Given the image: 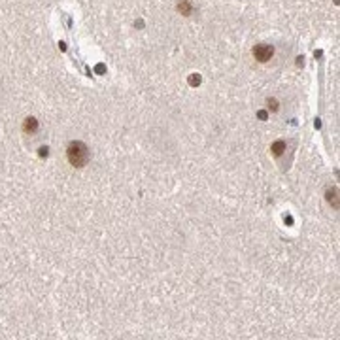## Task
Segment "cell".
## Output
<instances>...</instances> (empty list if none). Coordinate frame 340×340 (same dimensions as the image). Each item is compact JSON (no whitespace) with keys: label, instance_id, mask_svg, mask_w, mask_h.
<instances>
[{"label":"cell","instance_id":"cell-6","mask_svg":"<svg viewBox=\"0 0 340 340\" xmlns=\"http://www.w3.org/2000/svg\"><path fill=\"white\" fill-rule=\"evenodd\" d=\"M180 10H183V13H189V4H187V2L180 4Z\"/></svg>","mask_w":340,"mask_h":340},{"label":"cell","instance_id":"cell-4","mask_svg":"<svg viewBox=\"0 0 340 340\" xmlns=\"http://www.w3.org/2000/svg\"><path fill=\"white\" fill-rule=\"evenodd\" d=\"M270 149H272V153H274L276 157H280V155L283 153V149H285V142H282V140H280V142H274Z\"/></svg>","mask_w":340,"mask_h":340},{"label":"cell","instance_id":"cell-3","mask_svg":"<svg viewBox=\"0 0 340 340\" xmlns=\"http://www.w3.org/2000/svg\"><path fill=\"white\" fill-rule=\"evenodd\" d=\"M23 131H25V133H36V131H38V121L34 119V117H28V119L25 121V125H23Z\"/></svg>","mask_w":340,"mask_h":340},{"label":"cell","instance_id":"cell-1","mask_svg":"<svg viewBox=\"0 0 340 340\" xmlns=\"http://www.w3.org/2000/svg\"><path fill=\"white\" fill-rule=\"evenodd\" d=\"M66 157L70 161V165L76 167V169H82L87 165V161H89V149L85 146L84 142H80V140H74L68 144L66 147Z\"/></svg>","mask_w":340,"mask_h":340},{"label":"cell","instance_id":"cell-2","mask_svg":"<svg viewBox=\"0 0 340 340\" xmlns=\"http://www.w3.org/2000/svg\"><path fill=\"white\" fill-rule=\"evenodd\" d=\"M272 55H274V48L268 46V44H259V46L254 48V57L259 62H267Z\"/></svg>","mask_w":340,"mask_h":340},{"label":"cell","instance_id":"cell-5","mask_svg":"<svg viewBox=\"0 0 340 340\" xmlns=\"http://www.w3.org/2000/svg\"><path fill=\"white\" fill-rule=\"evenodd\" d=\"M268 108H270V110H274V112H276V110H278V102L270 98V100H268Z\"/></svg>","mask_w":340,"mask_h":340}]
</instances>
